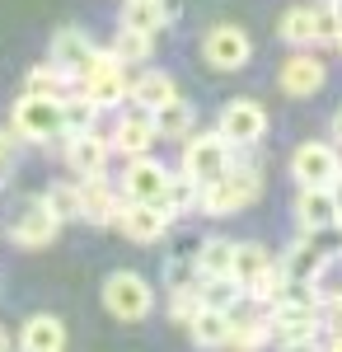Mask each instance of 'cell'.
<instances>
[{
	"instance_id": "1",
	"label": "cell",
	"mask_w": 342,
	"mask_h": 352,
	"mask_svg": "<svg viewBox=\"0 0 342 352\" xmlns=\"http://www.w3.org/2000/svg\"><path fill=\"white\" fill-rule=\"evenodd\" d=\"M267 333L282 348H315L323 324H319V287H300L290 282L286 300H277L267 310Z\"/></svg>"
},
{
	"instance_id": "2",
	"label": "cell",
	"mask_w": 342,
	"mask_h": 352,
	"mask_svg": "<svg viewBox=\"0 0 342 352\" xmlns=\"http://www.w3.org/2000/svg\"><path fill=\"white\" fill-rule=\"evenodd\" d=\"M258 197H263V169L253 160H230L216 179L202 184L197 212H207V217H235V212H249Z\"/></svg>"
},
{
	"instance_id": "3",
	"label": "cell",
	"mask_w": 342,
	"mask_h": 352,
	"mask_svg": "<svg viewBox=\"0 0 342 352\" xmlns=\"http://www.w3.org/2000/svg\"><path fill=\"white\" fill-rule=\"evenodd\" d=\"M76 89L99 113H117L122 104H127V94H132V76H127V66L113 56V47H94L89 61L80 66Z\"/></svg>"
},
{
	"instance_id": "4",
	"label": "cell",
	"mask_w": 342,
	"mask_h": 352,
	"mask_svg": "<svg viewBox=\"0 0 342 352\" xmlns=\"http://www.w3.org/2000/svg\"><path fill=\"white\" fill-rule=\"evenodd\" d=\"M104 310L113 320H122V324H141V320H150V310H155V287L146 282V272L136 268H117L104 277Z\"/></svg>"
},
{
	"instance_id": "5",
	"label": "cell",
	"mask_w": 342,
	"mask_h": 352,
	"mask_svg": "<svg viewBox=\"0 0 342 352\" xmlns=\"http://www.w3.org/2000/svg\"><path fill=\"white\" fill-rule=\"evenodd\" d=\"M10 132L14 141H33V146H47L61 136V99L52 94H19L14 109H10Z\"/></svg>"
},
{
	"instance_id": "6",
	"label": "cell",
	"mask_w": 342,
	"mask_h": 352,
	"mask_svg": "<svg viewBox=\"0 0 342 352\" xmlns=\"http://www.w3.org/2000/svg\"><path fill=\"white\" fill-rule=\"evenodd\" d=\"M290 179L295 188H333L342 179V151L333 141H300L290 151Z\"/></svg>"
},
{
	"instance_id": "7",
	"label": "cell",
	"mask_w": 342,
	"mask_h": 352,
	"mask_svg": "<svg viewBox=\"0 0 342 352\" xmlns=\"http://www.w3.org/2000/svg\"><path fill=\"white\" fill-rule=\"evenodd\" d=\"M202 61H207L211 71H220V76L244 71V66L253 61V38H249V28L211 24L207 33H202Z\"/></svg>"
},
{
	"instance_id": "8",
	"label": "cell",
	"mask_w": 342,
	"mask_h": 352,
	"mask_svg": "<svg viewBox=\"0 0 342 352\" xmlns=\"http://www.w3.org/2000/svg\"><path fill=\"white\" fill-rule=\"evenodd\" d=\"M230 160H235V146L216 132V127H211V132H197V127H192V132L183 136V160H179V169H183V174H192L197 184L216 179V174H220Z\"/></svg>"
},
{
	"instance_id": "9",
	"label": "cell",
	"mask_w": 342,
	"mask_h": 352,
	"mask_svg": "<svg viewBox=\"0 0 342 352\" xmlns=\"http://www.w3.org/2000/svg\"><path fill=\"white\" fill-rule=\"evenodd\" d=\"M61 226L66 221L56 217L52 207L43 202V192L38 197H28L24 207L10 217V244H19V249H47V244H56V235H61Z\"/></svg>"
},
{
	"instance_id": "10",
	"label": "cell",
	"mask_w": 342,
	"mask_h": 352,
	"mask_svg": "<svg viewBox=\"0 0 342 352\" xmlns=\"http://www.w3.org/2000/svg\"><path fill=\"white\" fill-rule=\"evenodd\" d=\"M216 132L225 136L235 151H253L267 136V109L258 99H230L220 109V118H216Z\"/></svg>"
},
{
	"instance_id": "11",
	"label": "cell",
	"mask_w": 342,
	"mask_h": 352,
	"mask_svg": "<svg viewBox=\"0 0 342 352\" xmlns=\"http://www.w3.org/2000/svg\"><path fill=\"white\" fill-rule=\"evenodd\" d=\"M323 85H328L323 56H315L310 47H290V56L282 61V71H277V89L286 99H315Z\"/></svg>"
},
{
	"instance_id": "12",
	"label": "cell",
	"mask_w": 342,
	"mask_h": 352,
	"mask_svg": "<svg viewBox=\"0 0 342 352\" xmlns=\"http://www.w3.org/2000/svg\"><path fill=\"white\" fill-rule=\"evenodd\" d=\"M117 230H122V240L127 244H159L169 235V226L174 217L159 207V202H132V197H122V207H117V221H113Z\"/></svg>"
},
{
	"instance_id": "13",
	"label": "cell",
	"mask_w": 342,
	"mask_h": 352,
	"mask_svg": "<svg viewBox=\"0 0 342 352\" xmlns=\"http://www.w3.org/2000/svg\"><path fill=\"white\" fill-rule=\"evenodd\" d=\"M61 141V155H66V169H76V179L84 174H108V160H113V146L99 127L89 132H71V136H56Z\"/></svg>"
},
{
	"instance_id": "14",
	"label": "cell",
	"mask_w": 342,
	"mask_h": 352,
	"mask_svg": "<svg viewBox=\"0 0 342 352\" xmlns=\"http://www.w3.org/2000/svg\"><path fill=\"white\" fill-rule=\"evenodd\" d=\"M155 122H150V113L146 109H117V122H113V136H108V146H113V155H122V160H132V155H150L155 151Z\"/></svg>"
},
{
	"instance_id": "15",
	"label": "cell",
	"mask_w": 342,
	"mask_h": 352,
	"mask_svg": "<svg viewBox=\"0 0 342 352\" xmlns=\"http://www.w3.org/2000/svg\"><path fill=\"white\" fill-rule=\"evenodd\" d=\"M342 217L338 207V192L333 188H300L295 192V230L300 235H323V230H333Z\"/></svg>"
},
{
	"instance_id": "16",
	"label": "cell",
	"mask_w": 342,
	"mask_h": 352,
	"mask_svg": "<svg viewBox=\"0 0 342 352\" xmlns=\"http://www.w3.org/2000/svg\"><path fill=\"white\" fill-rule=\"evenodd\" d=\"M328 263H333V249H328V244H315V235H300V240L286 249L282 272H286L290 282H300V287H319L323 272H328Z\"/></svg>"
},
{
	"instance_id": "17",
	"label": "cell",
	"mask_w": 342,
	"mask_h": 352,
	"mask_svg": "<svg viewBox=\"0 0 342 352\" xmlns=\"http://www.w3.org/2000/svg\"><path fill=\"white\" fill-rule=\"evenodd\" d=\"M76 184H80V221H89V226H113V221H117V207H122L117 184H108V174H84Z\"/></svg>"
},
{
	"instance_id": "18",
	"label": "cell",
	"mask_w": 342,
	"mask_h": 352,
	"mask_svg": "<svg viewBox=\"0 0 342 352\" xmlns=\"http://www.w3.org/2000/svg\"><path fill=\"white\" fill-rule=\"evenodd\" d=\"M169 174H174V169H164V164L150 160V155H132V160L122 164V184H117V192L132 197V202H159Z\"/></svg>"
},
{
	"instance_id": "19",
	"label": "cell",
	"mask_w": 342,
	"mask_h": 352,
	"mask_svg": "<svg viewBox=\"0 0 342 352\" xmlns=\"http://www.w3.org/2000/svg\"><path fill=\"white\" fill-rule=\"evenodd\" d=\"M14 343L24 352H61L66 348V324L56 315H47V310H38V315H28L24 324H19Z\"/></svg>"
},
{
	"instance_id": "20",
	"label": "cell",
	"mask_w": 342,
	"mask_h": 352,
	"mask_svg": "<svg viewBox=\"0 0 342 352\" xmlns=\"http://www.w3.org/2000/svg\"><path fill=\"white\" fill-rule=\"evenodd\" d=\"M89 52H94V38L84 33V28L66 24L52 33V47H47V61H56L61 71H71V76H80V66L89 61Z\"/></svg>"
},
{
	"instance_id": "21",
	"label": "cell",
	"mask_w": 342,
	"mask_h": 352,
	"mask_svg": "<svg viewBox=\"0 0 342 352\" xmlns=\"http://www.w3.org/2000/svg\"><path fill=\"white\" fill-rule=\"evenodd\" d=\"M169 99H179V80L169 71H141L132 80V94H127V104H136V109H146V113H155Z\"/></svg>"
},
{
	"instance_id": "22",
	"label": "cell",
	"mask_w": 342,
	"mask_h": 352,
	"mask_svg": "<svg viewBox=\"0 0 342 352\" xmlns=\"http://www.w3.org/2000/svg\"><path fill=\"white\" fill-rule=\"evenodd\" d=\"M150 122H155V136H159V141H183V136L197 127V109H192L183 94H179V99L159 104V109L150 113Z\"/></svg>"
},
{
	"instance_id": "23",
	"label": "cell",
	"mask_w": 342,
	"mask_h": 352,
	"mask_svg": "<svg viewBox=\"0 0 342 352\" xmlns=\"http://www.w3.org/2000/svg\"><path fill=\"white\" fill-rule=\"evenodd\" d=\"M286 292H290V277L282 272V258H272L253 282H244V300H253L258 310H272L277 300H286Z\"/></svg>"
},
{
	"instance_id": "24",
	"label": "cell",
	"mask_w": 342,
	"mask_h": 352,
	"mask_svg": "<svg viewBox=\"0 0 342 352\" xmlns=\"http://www.w3.org/2000/svg\"><path fill=\"white\" fill-rule=\"evenodd\" d=\"M197 202H202V184H197L192 174H183V169H174L169 184H164V192H159V207H164L169 217H192Z\"/></svg>"
},
{
	"instance_id": "25",
	"label": "cell",
	"mask_w": 342,
	"mask_h": 352,
	"mask_svg": "<svg viewBox=\"0 0 342 352\" xmlns=\"http://www.w3.org/2000/svg\"><path fill=\"white\" fill-rule=\"evenodd\" d=\"M230 315H235V310H211V305H202V310L187 320L192 343H197V348H225V338H230Z\"/></svg>"
},
{
	"instance_id": "26",
	"label": "cell",
	"mask_w": 342,
	"mask_h": 352,
	"mask_svg": "<svg viewBox=\"0 0 342 352\" xmlns=\"http://www.w3.org/2000/svg\"><path fill=\"white\" fill-rule=\"evenodd\" d=\"M113 56L122 61V66H141L146 56L155 52V33H146V28H136V24H117V33H113Z\"/></svg>"
},
{
	"instance_id": "27",
	"label": "cell",
	"mask_w": 342,
	"mask_h": 352,
	"mask_svg": "<svg viewBox=\"0 0 342 352\" xmlns=\"http://www.w3.org/2000/svg\"><path fill=\"white\" fill-rule=\"evenodd\" d=\"M277 38L286 47H315V5H290V10H282Z\"/></svg>"
},
{
	"instance_id": "28",
	"label": "cell",
	"mask_w": 342,
	"mask_h": 352,
	"mask_svg": "<svg viewBox=\"0 0 342 352\" xmlns=\"http://www.w3.org/2000/svg\"><path fill=\"white\" fill-rule=\"evenodd\" d=\"M66 89H76V76L61 71L56 61H38V66L24 76V94H52V99H61Z\"/></svg>"
},
{
	"instance_id": "29",
	"label": "cell",
	"mask_w": 342,
	"mask_h": 352,
	"mask_svg": "<svg viewBox=\"0 0 342 352\" xmlns=\"http://www.w3.org/2000/svg\"><path fill=\"white\" fill-rule=\"evenodd\" d=\"M272 343V333H267V310L263 315H230V338H225V348H263Z\"/></svg>"
},
{
	"instance_id": "30",
	"label": "cell",
	"mask_w": 342,
	"mask_h": 352,
	"mask_svg": "<svg viewBox=\"0 0 342 352\" xmlns=\"http://www.w3.org/2000/svg\"><path fill=\"white\" fill-rule=\"evenodd\" d=\"M99 122V109L80 94V89H66L61 94V136H71V132H89Z\"/></svg>"
},
{
	"instance_id": "31",
	"label": "cell",
	"mask_w": 342,
	"mask_h": 352,
	"mask_svg": "<svg viewBox=\"0 0 342 352\" xmlns=\"http://www.w3.org/2000/svg\"><path fill=\"white\" fill-rule=\"evenodd\" d=\"M192 258H197V272H230V263H235V240L207 235V240H197Z\"/></svg>"
},
{
	"instance_id": "32",
	"label": "cell",
	"mask_w": 342,
	"mask_h": 352,
	"mask_svg": "<svg viewBox=\"0 0 342 352\" xmlns=\"http://www.w3.org/2000/svg\"><path fill=\"white\" fill-rule=\"evenodd\" d=\"M122 24H136L146 28V33H159V28H169V5L164 0H127V14H122Z\"/></svg>"
},
{
	"instance_id": "33",
	"label": "cell",
	"mask_w": 342,
	"mask_h": 352,
	"mask_svg": "<svg viewBox=\"0 0 342 352\" xmlns=\"http://www.w3.org/2000/svg\"><path fill=\"white\" fill-rule=\"evenodd\" d=\"M267 263H272V254H267L258 240H239V244H235V263H230V272H235L239 282H253V277H258Z\"/></svg>"
},
{
	"instance_id": "34",
	"label": "cell",
	"mask_w": 342,
	"mask_h": 352,
	"mask_svg": "<svg viewBox=\"0 0 342 352\" xmlns=\"http://www.w3.org/2000/svg\"><path fill=\"white\" fill-rule=\"evenodd\" d=\"M43 202L52 207L61 221H80V184L76 179H61V184H47Z\"/></svg>"
},
{
	"instance_id": "35",
	"label": "cell",
	"mask_w": 342,
	"mask_h": 352,
	"mask_svg": "<svg viewBox=\"0 0 342 352\" xmlns=\"http://www.w3.org/2000/svg\"><path fill=\"white\" fill-rule=\"evenodd\" d=\"M342 33V5L338 0H319L315 5V43H338Z\"/></svg>"
},
{
	"instance_id": "36",
	"label": "cell",
	"mask_w": 342,
	"mask_h": 352,
	"mask_svg": "<svg viewBox=\"0 0 342 352\" xmlns=\"http://www.w3.org/2000/svg\"><path fill=\"white\" fill-rule=\"evenodd\" d=\"M164 282H169V292H192V287H197V258H192V254H179V258H169V268H164Z\"/></svg>"
},
{
	"instance_id": "37",
	"label": "cell",
	"mask_w": 342,
	"mask_h": 352,
	"mask_svg": "<svg viewBox=\"0 0 342 352\" xmlns=\"http://www.w3.org/2000/svg\"><path fill=\"white\" fill-rule=\"evenodd\" d=\"M319 324L328 333H342V292H323L319 296Z\"/></svg>"
},
{
	"instance_id": "38",
	"label": "cell",
	"mask_w": 342,
	"mask_h": 352,
	"mask_svg": "<svg viewBox=\"0 0 342 352\" xmlns=\"http://www.w3.org/2000/svg\"><path fill=\"white\" fill-rule=\"evenodd\" d=\"M202 310V300H197V292H169V315H174V324H183Z\"/></svg>"
},
{
	"instance_id": "39",
	"label": "cell",
	"mask_w": 342,
	"mask_h": 352,
	"mask_svg": "<svg viewBox=\"0 0 342 352\" xmlns=\"http://www.w3.org/2000/svg\"><path fill=\"white\" fill-rule=\"evenodd\" d=\"M14 169V132H5L0 127V184H5V174Z\"/></svg>"
},
{
	"instance_id": "40",
	"label": "cell",
	"mask_w": 342,
	"mask_h": 352,
	"mask_svg": "<svg viewBox=\"0 0 342 352\" xmlns=\"http://www.w3.org/2000/svg\"><path fill=\"white\" fill-rule=\"evenodd\" d=\"M328 132H333V146H338V151H342V109L333 113V122H328Z\"/></svg>"
},
{
	"instance_id": "41",
	"label": "cell",
	"mask_w": 342,
	"mask_h": 352,
	"mask_svg": "<svg viewBox=\"0 0 342 352\" xmlns=\"http://www.w3.org/2000/svg\"><path fill=\"white\" fill-rule=\"evenodd\" d=\"M0 348H10V329L0 324Z\"/></svg>"
},
{
	"instance_id": "42",
	"label": "cell",
	"mask_w": 342,
	"mask_h": 352,
	"mask_svg": "<svg viewBox=\"0 0 342 352\" xmlns=\"http://www.w3.org/2000/svg\"><path fill=\"white\" fill-rule=\"evenodd\" d=\"M333 47H338V52H342V33H338V43H333Z\"/></svg>"
}]
</instances>
